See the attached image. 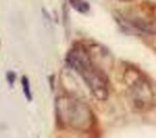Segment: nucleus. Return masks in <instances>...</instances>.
Masks as SVG:
<instances>
[{
	"label": "nucleus",
	"mask_w": 156,
	"mask_h": 138,
	"mask_svg": "<svg viewBox=\"0 0 156 138\" xmlns=\"http://www.w3.org/2000/svg\"><path fill=\"white\" fill-rule=\"evenodd\" d=\"M67 65L77 71L85 84L89 87L93 95L99 100H105L108 96V82L106 74L91 61L88 51L83 48H73L66 56Z\"/></svg>",
	"instance_id": "1"
},
{
	"label": "nucleus",
	"mask_w": 156,
	"mask_h": 138,
	"mask_svg": "<svg viewBox=\"0 0 156 138\" xmlns=\"http://www.w3.org/2000/svg\"><path fill=\"white\" fill-rule=\"evenodd\" d=\"M130 89H132V95H133L135 105L144 106V105H147L151 103L152 92H151L149 83L143 77L135 78L130 85Z\"/></svg>",
	"instance_id": "2"
},
{
	"label": "nucleus",
	"mask_w": 156,
	"mask_h": 138,
	"mask_svg": "<svg viewBox=\"0 0 156 138\" xmlns=\"http://www.w3.org/2000/svg\"><path fill=\"white\" fill-rule=\"evenodd\" d=\"M69 4L73 6L74 10L82 12V13H85L89 11V4L84 0H69Z\"/></svg>",
	"instance_id": "3"
},
{
	"label": "nucleus",
	"mask_w": 156,
	"mask_h": 138,
	"mask_svg": "<svg viewBox=\"0 0 156 138\" xmlns=\"http://www.w3.org/2000/svg\"><path fill=\"white\" fill-rule=\"evenodd\" d=\"M22 88H23V93L26 95L27 100H32V93H30V87H29V81L26 76L22 77Z\"/></svg>",
	"instance_id": "4"
},
{
	"label": "nucleus",
	"mask_w": 156,
	"mask_h": 138,
	"mask_svg": "<svg viewBox=\"0 0 156 138\" xmlns=\"http://www.w3.org/2000/svg\"><path fill=\"white\" fill-rule=\"evenodd\" d=\"M7 81L11 85L13 84V82H15V73L13 72H7Z\"/></svg>",
	"instance_id": "5"
},
{
	"label": "nucleus",
	"mask_w": 156,
	"mask_h": 138,
	"mask_svg": "<svg viewBox=\"0 0 156 138\" xmlns=\"http://www.w3.org/2000/svg\"><path fill=\"white\" fill-rule=\"evenodd\" d=\"M119 1H129V0H119Z\"/></svg>",
	"instance_id": "6"
}]
</instances>
